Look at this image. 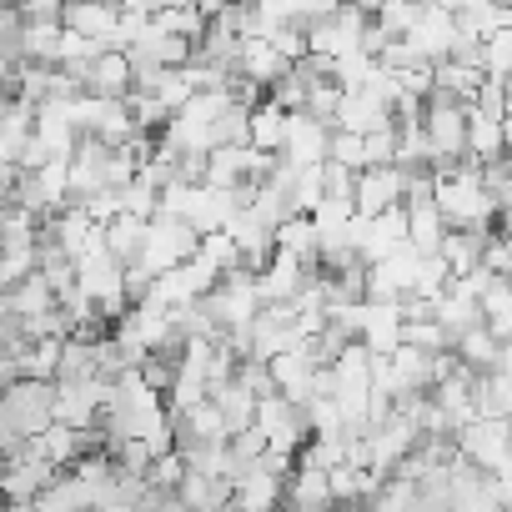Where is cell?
Returning <instances> with one entry per match:
<instances>
[{
    "mask_svg": "<svg viewBox=\"0 0 512 512\" xmlns=\"http://www.w3.org/2000/svg\"><path fill=\"white\" fill-rule=\"evenodd\" d=\"M56 427V382L26 377L0 397V437H41Z\"/></svg>",
    "mask_w": 512,
    "mask_h": 512,
    "instance_id": "obj_1",
    "label": "cell"
},
{
    "mask_svg": "<svg viewBox=\"0 0 512 512\" xmlns=\"http://www.w3.org/2000/svg\"><path fill=\"white\" fill-rule=\"evenodd\" d=\"M221 277L226 272H216L211 262H206V256L196 251L191 256V262H181V267H171V272H161L156 277V287H151V307H191V302H201V297H211L216 287H221Z\"/></svg>",
    "mask_w": 512,
    "mask_h": 512,
    "instance_id": "obj_2",
    "label": "cell"
},
{
    "mask_svg": "<svg viewBox=\"0 0 512 512\" xmlns=\"http://www.w3.org/2000/svg\"><path fill=\"white\" fill-rule=\"evenodd\" d=\"M196 251H201V231H196L191 221H181V216H156V221H151V236H146V256H141V262L161 277V272L191 262Z\"/></svg>",
    "mask_w": 512,
    "mask_h": 512,
    "instance_id": "obj_3",
    "label": "cell"
},
{
    "mask_svg": "<svg viewBox=\"0 0 512 512\" xmlns=\"http://www.w3.org/2000/svg\"><path fill=\"white\" fill-rule=\"evenodd\" d=\"M457 447L472 467L482 472H502L512 462V422L507 417H477L457 432Z\"/></svg>",
    "mask_w": 512,
    "mask_h": 512,
    "instance_id": "obj_4",
    "label": "cell"
},
{
    "mask_svg": "<svg viewBox=\"0 0 512 512\" xmlns=\"http://www.w3.org/2000/svg\"><path fill=\"white\" fill-rule=\"evenodd\" d=\"M106 397H111V382L106 377H86V382H56V422L86 432L101 422L106 412Z\"/></svg>",
    "mask_w": 512,
    "mask_h": 512,
    "instance_id": "obj_5",
    "label": "cell"
},
{
    "mask_svg": "<svg viewBox=\"0 0 512 512\" xmlns=\"http://www.w3.org/2000/svg\"><path fill=\"white\" fill-rule=\"evenodd\" d=\"M407 201V171L402 166H367L357 171V216H387Z\"/></svg>",
    "mask_w": 512,
    "mask_h": 512,
    "instance_id": "obj_6",
    "label": "cell"
},
{
    "mask_svg": "<svg viewBox=\"0 0 512 512\" xmlns=\"http://www.w3.org/2000/svg\"><path fill=\"white\" fill-rule=\"evenodd\" d=\"M402 327H407L402 302H357V337L377 357H392L402 347Z\"/></svg>",
    "mask_w": 512,
    "mask_h": 512,
    "instance_id": "obj_7",
    "label": "cell"
},
{
    "mask_svg": "<svg viewBox=\"0 0 512 512\" xmlns=\"http://www.w3.org/2000/svg\"><path fill=\"white\" fill-rule=\"evenodd\" d=\"M292 166H322V161H332V126L327 121H317V116H307V111H297L292 116V126H287V151H282Z\"/></svg>",
    "mask_w": 512,
    "mask_h": 512,
    "instance_id": "obj_8",
    "label": "cell"
},
{
    "mask_svg": "<svg viewBox=\"0 0 512 512\" xmlns=\"http://www.w3.org/2000/svg\"><path fill=\"white\" fill-rule=\"evenodd\" d=\"M317 272L302 262V256H292V251H277L272 256V267L256 277V287H262V307H272V302H297L302 297V287L312 282Z\"/></svg>",
    "mask_w": 512,
    "mask_h": 512,
    "instance_id": "obj_9",
    "label": "cell"
},
{
    "mask_svg": "<svg viewBox=\"0 0 512 512\" xmlns=\"http://www.w3.org/2000/svg\"><path fill=\"white\" fill-rule=\"evenodd\" d=\"M452 512H502V497H497L492 472L472 467L467 457L452 467Z\"/></svg>",
    "mask_w": 512,
    "mask_h": 512,
    "instance_id": "obj_10",
    "label": "cell"
},
{
    "mask_svg": "<svg viewBox=\"0 0 512 512\" xmlns=\"http://www.w3.org/2000/svg\"><path fill=\"white\" fill-rule=\"evenodd\" d=\"M437 387V352H422L412 342H402L392 352V392L407 397V392H432Z\"/></svg>",
    "mask_w": 512,
    "mask_h": 512,
    "instance_id": "obj_11",
    "label": "cell"
},
{
    "mask_svg": "<svg viewBox=\"0 0 512 512\" xmlns=\"http://www.w3.org/2000/svg\"><path fill=\"white\" fill-rule=\"evenodd\" d=\"M337 492H332V472L322 467H297L287 477V512H332Z\"/></svg>",
    "mask_w": 512,
    "mask_h": 512,
    "instance_id": "obj_12",
    "label": "cell"
},
{
    "mask_svg": "<svg viewBox=\"0 0 512 512\" xmlns=\"http://www.w3.org/2000/svg\"><path fill=\"white\" fill-rule=\"evenodd\" d=\"M61 307V292L41 277V272H31L26 282H16V287H0V312H16V317H46V312H56Z\"/></svg>",
    "mask_w": 512,
    "mask_h": 512,
    "instance_id": "obj_13",
    "label": "cell"
},
{
    "mask_svg": "<svg viewBox=\"0 0 512 512\" xmlns=\"http://www.w3.org/2000/svg\"><path fill=\"white\" fill-rule=\"evenodd\" d=\"M56 477H61V467L46 462L41 452H31L26 462H11V467H6V502H36Z\"/></svg>",
    "mask_w": 512,
    "mask_h": 512,
    "instance_id": "obj_14",
    "label": "cell"
},
{
    "mask_svg": "<svg viewBox=\"0 0 512 512\" xmlns=\"http://www.w3.org/2000/svg\"><path fill=\"white\" fill-rule=\"evenodd\" d=\"M287 507V477H272L262 467H251L236 482V512H282Z\"/></svg>",
    "mask_w": 512,
    "mask_h": 512,
    "instance_id": "obj_15",
    "label": "cell"
},
{
    "mask_svg": "<svg viewBox=\"0 0 512 512\" xmlns=\"http://www.w3.org/2000/svg\"><path fill=\"white\" fill-rule=\"evenodd\" d=\"M277 251H292L312 272H322V226H317V216H287L277 226Z\"/></svg>",
    "mask_w": 512,
    "mask_h": 512,
    "instance_id": "obj_16",
    "label": "cell"
},
{
    "mask_svg": "<svg viewBox=\"0 0 512 512\" xmlns=\"http://www.w3.org/2000/svg\"><path fill=\"white\" fill-rule=\"evenodd\" d=\"M146 236H151V221L146 216L121 211L116 221H106V246L116 251L121 267H131V262H141V256H146Z\"/></svg>",
    "mask_w": 512,
    "mask_h": 512,
    "instance_id": "obj_17",
    "label": "cell"
},
{
    "mask_svg": "<svg viewBox=\"0 0 512 512\" xmlns=\"http://www.w3.org/2000/svg\"><path fill=\"white\" fill-rule=\"evenodd\" d=\"M487 231H447V241H442V262L452 267V277H472V272H482V256H487Z\"/></svg>",
    "mask_w": 512,
    "mask_h": 512,
    "instance_id": "obj_18",
    "label": "cell"
},
{
    "mask_svg": "<svg viewBox=\"0 0 512 512\" xmlns=\"http://www.w3.org/2000/svg\"><path fill=\"white\" fill-rule=\"evenodd\" d=\"M211 397H216V407L226 412V427H231V437H236V432H246V427H256V407H262V397H256V392H251L241 377L221 382Z\"/></svg>",
    "mask_w": 512,
    "mask_h": 512,
    "instance_id": "obj_19",
    "label": "cell"
},
{
    "mask_svg": "<svg viewBox=\"0 0 512 512\" xmlns=\"http://www.w3.org/2000/svg\"><path fill=\"white\" fill-rule=\"evenodd\" d=\"M407 216H412V231H407V241H412L422 256H437V251H442V241H447V216H442L437 196H432V201H417V206H407Z\"/></svg>",
    "mask_w": 512,
    "mask_h": 512,
    "instance_id": "obj_20",
    "label": "cell"
},
{
    "mask_svg": "<svg viewBox=\"0 0 512 512\" xmlns=\"http://www.w3.org/2000/svg\"><path fill=\"white\" fill-rule=\"evenodd\" d=\"M287 126H292V111H282L277 101L256 106V111H251V146L282 156V151H287Z\"/></svg>",
    "mask_w": 512,
    "mask_h": 512,
    "instance_id": "obj_21",
    "label": "cell"
},
{
    "mask_svg": "<svg viewBox=\"0 0 512 512\" xmlns=\"http://www.w3.org/2000/svg\"><path fill=\"white\" fill-rule=\"evenodd\" d=\"M467 156H472L477 166L502 161V156H507V131H502V121L472 111V121H467Z\"/></svg>",
    "mask_w": 512,
    "mask_h": 512,
    "instance_id": "obj_22",
    "label": "cell"
},
{
    "mask_svg": "<svg viewBox=\"0 0 512 512\" xmlns=\"http://www.w3.org/2000/svg\"><path fill=\"white\" fill-rule=\"evenodd\" d=\"M482 317L497 342H512V277H492L482 292Z\"/></svg>",
    "mask_w": 512,
    "mask_h": 512,
    "instance_id": "obj_23",
    "label": "cell"
},
{
    "mask_svg": "<svg viewBox=\"0 0 512 512\" xmlns=\"http://www.w3.org/2000/svg\"><path fill=\"white\" fill-rule=\"evenodd\" d=\"M457 357H462L467 367H477V372H497V362H502V342H497L492 327L482 322V327H472L467 337H457Z\"/></svg>",
    "mask_w": 512,
    "mask_h": 512,
    "instance_id": "obj_24",
    "label": "cell"
},
{
    "mask_svg": "<svg viewBox=\"0 0 512 512\" xmlns=\"http://www.w3.org/2000/svg\"><path fill=\"white\" fill-rule=\"evenodd\" d=\"M86 377H101V357H96V342L66 337V352H61V377H56V382H86Z\"/></svg>",
    "mask_w": 512,
    "mask_h": 512,
    "instance_id": "obj_25",
    "label": "cell"
},
{
    "mask_svg": "<svg viewBox=\"0 0 512 512\" xmlns=\"http://www.w3.org/2000/svg\"><path fill=\"white\" fill-rule=\"evenodd\" d=\"M61 352H66V342H56V337L31 342V347L21 352V372H26V377H41V382H56V377H61Z\"/></svg>",
    "mask_w": 512,
    "mask_h": 512,
    "instance_id": "obj_26",
    "label": "cell"
},
{
    "mask_svg": "<svg viewBox=\"0 0 512 512\" xmlns=\"http://www.w3.org/2000/svg\"><path fill=\"white\" fill-rule=\"evenodd\" d=\"M372 512H422L417 482H412V477H387V482L372 492Z\"/></svg>",
    "mask_w": 512,
    "mask_h": 512,
    "instance_id": "obj_27",
    "label": "cell"
},
{
    "mask_svg": "<svg viewBox=\"0 0 512 512\" xmlns=\"http://www.w3.org/2000/svg\"><path fill=\"white\" fill-rule=\"evenodd\" d=\"M201 256H206L216 272H236V267H241V246H236L231 231H211V236H201Z\"/></svg>",
    "mask_w": 512,
    "mask_h": 512,
    "instance_id": "obj_28",
    "label": "cell"
},
{
    "mask_svg": "<svg viewBox=\"0 0 512 512\" xmlns=\"http://www.w3.org/2000/svg\"><path fill=\"white\" fill-rule=\"evenodd\" d=\"M332 161L347 166V171H367V166H372L367 136H357V131H332Z\"/></svg>",
    "mask_w": 512,
    "mask_h": 512,
    "instance_id": "obj_29",
    "label": "cell"
},
{
    "mask_svg": "<svg viewBox=\"0 0 512 512\" xmlns=\"http://www.w3.org/2000/svg\"><path fill=\"white\" fill-rule=\"evenodd\" d=\"M236 377L256 392V397H277L282 387H277V372H272V362H262V357H246L241 367H236Z\"/></svg>",
    "mask_w": 512,
    "mask_h": 512,
    "instance_id": "obj_30",
    "label": "cell"
},
{
    "mask_svg": "<svg viewBox=\"0 0 512 512\" xmlns=\"http://www.w3.org/2000/svg\"><path fill=\"white\" fill-rule=\"evenodd\" d=\"M6 512H46L41 502H6Z\"/></svg>",
    "mask_w": 512,
    "mask_h": 512,
    "instance_id": "obj_31",
    "label": "cell"
}]
</instances>
